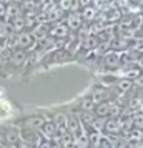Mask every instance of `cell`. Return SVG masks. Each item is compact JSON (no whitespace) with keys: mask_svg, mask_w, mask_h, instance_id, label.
<instances>
[{"mask_svg":"<svg viewBox=\"0 0 143 148\" xmlns=\"http://www.w3.org/2000/svg\"><path fill=\"white\" fill-rule=\"evenodd\" d=\"M11 114V105L6 100H0V119H5Z\"/></svg>","mask_w":143,"mask_h":148,"instance_id":"6da1fadb","label":"cell"}]
</instances>
